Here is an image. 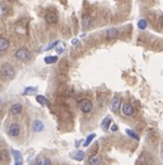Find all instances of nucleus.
<instances>
[{
	"label": "nucleus",
	"mask_w": 163,
	"mask_h": 165,
	"mask_svg": "<svg viewBox=\"0 0 163 165\" xmlns=\"http://www.w3.org/2000/svg\"><path fill=\"white\" fill-rule=\"evenodd\" d=\"M1 75L6 80H13L15 77V69L13 65H10L9 63H4L1 65Z\"/></svg>",
	"instance_id": "nucleus-1"
},
{
	"label": "nucleus",
	"mask_w": 163,
	"mask_h": 165,
	"mask_svg": "<svg viewBox=\"0 0 163 165\" xmlns=\"http://www.w3.org/2000/svg\"><path fill=\"white\" fill-rule=\"evenodd\" d=\"M31 57H32V54L26 48H21V49H18V50L15 51V58L18 60L27 62V60L31 59Z\"/></svg>",
	"instance_id": "nucleus-2"
},
{
	"label": "nucleus",
	"mask_w": 163,
	"mask_h": 165,
	"mask_svg": "<svg viewBox=\"0 0 163 165\" xmlns=\"http://www.w3.org/2000/svg\"><path fill=\"white\" fill-rule=\"evenodd\" d=\"M77 107L78 109L83 113H89L92 109H93V104L92 101L89 100V99H82L77 103Z\"/></svg>",
	"instance_id": "nucleus-3"
},
{
	"label": "nucleus",
	"mask_w": 163,
	"mask_h": 165,
	"mask_svg": "<svg viewBox=\"0 0 163 165\" xmlns=\"http://www.w3.org/2000/svg\"><path fill=\"white\" fill-rule=\"evenodd\" d=\"M19 131H21L19 125L16 124V123H13L8 128V135H10V137H17V135H19Z\"/></svg>",
	"instance_id": "nucleus-4"
},
{
	"label": "nucleus",
	"mask_w": 163,
	"mask_h": 165,
	"mask_svg": "<svg viewBox=\"0 0 163 165\" xmlns=\"http://www.w3.org/2000/svg\"><path fill=\"white\" fill-rule=\"evenodd\" d=\"M122 113L126 116H132V115H134V113H135V109H134V107L130 104L126 103V104L122 105Z\"/></svg>",
	"instance_id": "nucleus-5"
},
{
	"label": "nucleus",
	"mask_w": 163,
	"mask_h": 165,
	"mask_svg": "<svg viewBox=\"0 0 163 165\" xmlns=\"http://www.w3.org/2000/svg\"><path fill=\"white\" fill-rule=\"evenodd\" d=\"M120 105H121V100H120V98H119V97H114L113 99H112L110 108H111L112 112L116 113V112H118V111H119Z\"/></svg>",
	"instance_id": "nucleus-6"
},
{
	"label": "nucleus",
	"mask_w": 163,
	"mask_h": 165,
	"mask_svg": "<svg viewBox=\"0 0 163 165\" xmlns=\"http://www.w3.org/2000/svg\"><path fill=\"white\" fill-rule=\"evenodd\" d=\"M70 157H73L75 161L81 162L85 157V153L83 150H75L74 153H70Z\"/></svg>",
	"instance_id": "nucleus-7"
},
{
	"label": "nucleus",
	"mask_w": 163,
	"mask_h": 165,
	"mask_svg": "<svg viewBox=\"0 0 163 165\" xmlns=\"http://www.w3.org/2000/svg\"><path fill=\"white\" fill-rule=\"evenodd\" d=\"M11 154L14 156V159H15V165H22L23 164V155L22 153H19L18 150H11Z\"/></svg>",
	"instance_id": "nucleus-8"
},
{
	"label": "nucleus",
	"mask_w": 163,
	"mask_h": 165,
	"mask_svg": "<svg viewBox=\"0 0 163 165\" xmlns=\"http://www.w3.org/2000/svg\"><path fill=\"white\" fill-rule=\"evenodd\" d=\"M118 34L119 31L117 29H114V28H110V29H108L105 31V37L108 39H114V38L118 37Z\"/></svg>",
	"instance_id": "nucleus-9"
},
{
	"label": "nucleus",
	"mask_w": 163,
	"mask_h": 165,
	"mask_svg": "<svg viewBox=\"0 0 163 165\" xmlns=\"http://www.w3.org/2000/svg\"><path fill=\"white\" fill-rule=\"evenodd\" d=\"M32 128H33V131H35V132H41V131L44 130V124H43L41 121L35 120L34 122H33Z\"/></svg>",
	"instance_id": "nucleus-10"
},
{
	"label": "nucleus",
	"mask_w": 163,
	"mask_h": 165,
	"mask_svg": "<svg viewBox=\"0 0 163 165\" xmlns=\"http://www.w3.org/2000/svg\"><path fill=\"white\" fill-rule=\"evenodd\" d=\"M45 21L50 24H54L58 22V16L56 13H46L45 15Z\"/></svg>",
	"instance_id": "nucleus-11"
},
{
	"label": "nucleus",
	"mask_w": 163,
	"mask_h": 165,
	"mask_svg": "<svg viewBox=\"0 0 163 165\" xmlns=\"http://www.w3.org/2000/svg\"><path fill=\"white\" fill-rule=\"evenodd\" d=\"M22 109H23L22 105L18 104V103H16V104H13L11 107H10V113H11L13 115H18V114L22 113Z\"/></svg>",
	"instance_id": "nucleus-12"
},
{
	"label": "nucleus",
	"mask_w": 163,
	"mask_h": 165,
	"mask_svg": "<svg viewBox=\"0 0 163 165\" xmlns=\"http://www.w3.org/2000/svg\"><path fill=\"white\" fill-rule=\"evenodd\" d=\"M9 48V41H8L6 38H1L0 39V51L1 53H5Z\"/></svg>",
	"instance_id": "nucleus-13"
},
{
	"label": "nucleus",
	"mask_w": 163,
	"mask_h": 165,
	"mask_svg": "<svg viewBox=\"0 0 163 165\" xmlns=\"http://www.w3.org/2000/svg\"><path fill=\"white\" fill-rule=\"evenodd\" d=\"M111 121H112V119L110 116H107V117L101 122V127H102V129H103V130H108V129L110 128Z\"/></svg>",
	"instance_id": "nucleus-14"
},
{
	"label": "nucleus",
	"mask_w": 163,
	"mask_h": 165,
	"mask_svg": "<svg viewBox=\"0 0 163 165\" xmlns=\"http://www.w3.org/2000/svg\"><path fill=\"white\" fill-rule=\"evenodd\" d=\"M126 135L129 137V138H132V139H134V140H139V135H137L134 130H132V129H127L126 130Z\"/></svg>",
	"instance_id": "nucleus-15"
},
{
	"label": "nucleus",
	"mask_w": 163,
	"mask_h": 165,
	"mask_svg": "<svg viewBox=\"0 0 163 165\" xmlns=\"http://www.w3.org/2000/svg\"><path fill=\"white\" fill-rule=\"evenodd\" d=\"M89 165H100L101 164V159H100V157H97V156H89Z\"/></svg>",
	"instance_id": "nucleus-16"
},
{
	"label": "nucleus",
	"mask_w": 163,
	"mask_h": 165,
	"mask_svg": "<svg viewBox=\"0 0 163 165\" xmlns=\"http://www.w3.org/2000/svg\"><path fill=\"white\" fill-rule=\"evenodd\" d=\"M36 164L37 165H51L52 163H51V161H50V158L41 157L36 161Z\"/></svg>",
	"instance_id": "nucleus-17"
},
{
	"label": "nucleus",
	"mask_w": 163,
	"mask_h": 165,
	"mask_svg": "<svg viewBox=\"0 0 163 165\" xmlns=\"http://www.w3.org/2000/svg\"><path fill=\"white\" fill-rule=\"evenodd\" d=\"M91 25H92V20H91V17L85 16V17L83 18V26H84L85 29H89Z\"/></svg>",
	"instance_id": "nucleus-18"
},
{
	"label": "nucleus",
	"mask_w": 163,
	"mask_h": 165,
	"mask_svg": "<svg viewBox=\"0 0 163 165\" xmlns=\"http://www.w3.org/2000/svg\"><path fill=\"white\" fill-rule=\"evenodd\" d=\"M36 101L39 104H41V105H48V104H49L48 99H46L44 96H41V95H37L36 96Z\"/></svg>",
	"instance_id": "nucleus-19"
},
{
	"label": "nucleus",
	"mask_w": 163,
	"mask_h": 165,
	"mask_svg": "<svg viewBox=\"0 0 163 165\" xmlns=\"http://www.w3.org/2000/svg\"><path fill=\"white\" fill-rule=\"evenodd\" d=\"M58 60V57L57 56H46L44 58V63L45 64H53Z\"/></svg>",
	"instance_id": "nucleus-20"
},
{
	"label": "nucleus",
	"mask_w": 163,
	"mask_h": 165,
	"mask_svg": "<svg viewBox=\"0 0 163 165\" xmlns=\"http://www.w3.org/2000/svg\"><path fill=\"white\" fill-rule=\"evenodd\" d=\"M94 138H95V133H92V135H89V137H87V138L85 139L84 143H83V145H84V147H87L89 143H91L92 141H93V140H94Z\"/></svg>",
	"instance_id": "nucleus-21"
},
{
	"label": "nucleus",
	"mask_w": 163,
	"mask_h": 165,
	"mask_svg": "<svg viewBox=\"0 0 163 165\" xmlns=\"http://www.w3.org/2000/svg\"><path fill=\"white\" fill-rule=\"evenodd\" d=\"M137 26H138V29H141V30H144V29H146V26H147V21L146 20H141L138 24H137Z\"/></svg>",
	"instance_id": "nucleus-22"
},
{
	"label": "nucleus",
	"mask_w": 163,
	"mask_h": 165,
	"mask_svg": "<svg viewBox=\"0 0 163 165\" xmlns=\"http://www.w3.org/2000/svg\"><path fill=\"white\" fill-rule=\"evenodd\" d=\"M36 92V88H33V87H29L24 90V95H33Z\"/></svg>",
	"instance_id": "nucleus-23"
},
{
	"label": "nucleus",
	"mask_w": 163,
	"mask_h": 165,
	"mask_svg": "<svg viewBox=\"0 0 163 165\" xmlns=\"http://www.w3.org/2000/svg\"><path fill=\"white\" fill-rule=\"evenodd\" d=\"M1 158H2V161H5V162H7L9 156H8V153L6 149H1Z\"/></svg>",
	"instance_id": "nucleus-24"
},
{
	"label": "nucleus",
	"mask_w": 163,
	"mask_h": 165,
	"mask_svg": "<svg viewBox=\"0 0 163 165\" xmlns=\"http://www.w3.org/2000/svg\"><path fill=\"white\" fill-rule=\"evenodd\" d=\"M58 43H59V41H58V40H57V41H54V42H52L51 45L48 46V47H46V50H50L51 48H53V47H56V46L58 45Z\"/></svg>",
	"instance_id": "nucleus-25"
},
{
	"label": "nucleus",
	"mask_w": 163,
	"mask_h": 165,
	"mask_svg": "<svg viewBox=\"0 0 163 165\" xmlns=\"http://www.w3.org/2000/svg\"><path fill=\"white\" fill-rule=\"evenodd\" d=\"M117 130H118V127H117L116 124H113V125H111V127H110V131H112V132H116Z\"/></svg>",
	"instance_id": "nucleus-26"
},
{
	"label": "nucleus",
	"mask_w": 163,
	"mask_h": 165,
	"mask_svg": "<svg viewBox=\"0 0 163 165\" xmlns=\"http://www.w3.org/2000/svg\"><path fill=\"white\" fill-rule=\"evenodd\" d=\"M71 42H73V45H76V43H77V40H73Z\"/></svg>",
	"instance_id": "nucleus-27"
},
{
	"label": "nucleus",
	"mask_w": 163,
	"mask_h": 165,
	"mask_svg": "<svg viewBox=\"0 0 163 165\" xmlns=\"http://www.w3.org/2000/svg\"><path fill=\"white\" fill-rule=\"evenodd\" d=\"M162 151H163V146H162Z\"/></svg>",
	"instance_id": "nucleus-28"
},
{
	"label": "nucleus",
	"mask_w": 163,
	"mask_h": 165,
	"mask_svg": "<svg viewBox=\"0 0 163 165\" xmlns=\"http://www.w3.org/2000/svg\"><path fill=\"white\" fill-rule=\"evenodd\" d=\"M10 1H14V0H10Z\"/></svg>",
	"instance_id": "nucleus-29"
},
{
	"label": "nucleus",
	"mask_w": 163,
	"mask_h": 165,
	"mask_svg": "<svg viewBox=\"0 0 163 165\" xmlns=\"http://www.w3.org/2000/svg\"><path fill=\"white\" fill-rule=\"evenodd\" d=\"M35 165H37V164H35Z\"/></svg>",
	"instance_id": "nucleus-30"
}]
</instances>
